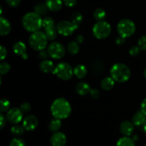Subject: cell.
Instances as JSON below:
<instances>
[{
    "mask_svg": "<svg viewBox=\"0 0 146 146\" xmlns=\"http://www.w3.org/2000/svg\"><path fill=\"white\" fill-rule=\"evenodd\" d=\"M50 110L54 118L62 120L69 117L72 108L68 100L63 97H58L53 101Z\"/></svg>",
    "mask_w": 146,
    "mask_h": 146,
    "instance_id": "6da1fadb",
    "label": "cell"
},
{
    "mask_svg": "<svg viewBox=\"0 0 146 146\" xmlns=\"http://www.w3.org/2000/svg\"><path fill=\"white\" fill-rule=\"evenodd\" d=\"M41 16L38 15L35 11L28 12L24 15L21 20L23 27L29 32H35L39 31L42 27Z\"/></svg>",
    "mask_w": 146,
    "mask_h": 146,
    "instance_id": "7a4b0ae2",
    "label": "cell"
},
{
    "mask_svg": "<svg viewBox=\"0 0 146 146\" xmlns=\"http://www.w3.org/2000/svg\"><path fill=\"white\" fill-rule=\"evenodd\" d=\"M110 76L116 82L124 83L131 78V72L126 64L118 62L111 67L110 70Z\"/></svg>",
    "mask_w": 146,
    "mask_h": 146,
    "instance_id": "3957f363",
    "label": "cell"
},
{
    "mask_svg": "<svg viewBox=\"0 0 146 146\" xmlns=\"http://www.w3.org/2000/svg\"><path fill=\"white\" fill-rule=\"evenodd\" d=\"M48 38L45 33L42 31H37L31 33L29 38V44L34 50L41 52L44 50L47 47Z\"/></svg>",
    "mask_w": 146,
    "mask_h": 146,
    "instance_id": "277c9868",
    "label": "cell"
},
{
    "mask_svg": "<svg viewBox=\"0 0 146 146\" xmlns=\"http://www.w3.org/2000/svg\"><path fill=\"white\" fill-rule=\"evenodd\" d=\"M111 31L112 28L111 24L105 20L97 21L92 28L93 34L98 40H105L108 38Z\"/></svg>",
    "mask_w": 146,
    "mask_h": 146,
    "instance_id": "5b68a950",
    "label": "cell"
},
{
    "mask_svg": "<svg viewBox=\"0 0 146 146\" xmlns=\"http://www.w3.org/2000/svg\"><path fill=\"white\" fill-rule=\"evenodd\" d=\"M53 74L60 80L67 81V80H71L74 75V68L68 63L61 62L56 65Z\"/></svg>",
    "mask_w": 146,
    "mask_h": 146,
    "instance_id": "8992f818",
    "label": "cell"
},
{
    "mask_svg": "<svg viewBox=\"0 0 146 146\" xmlns=\"http://www.w3.org/2000/svg\"><path fill=\"white\" fill-rule=\"evenodd\" d=\"M136 30V26L133 21L129 19H123L117 25V31L119 36L128 38L134 34Z\"/></svg>",
    "mask_w": 146,
    "mask_h": 146,
    "instance_id": "52a82bcc",
    "label": "cell"
},
{
    "mask_svg": "<svg viewBox=\"0 0 146 146\" xmlns=\"http://www.w3.org/2000/svg\"><path fill=\"white\" fill-rule=\"evenodd\" d=\"M42 27L48 41H54L56 40L58 31L55 21L51 17H46L43 18Z\"/></svg>",
    "mask_w": 146,
    "mask_h": 146,
    "instance_id": "ba28073f",
    "label": "cell"
},
{
    "mask_svg": "<svg viewBox=\"0 0 146 146\" xmlns=\"http://www.w3.org/2000/svg\"><path fill=\"white\" fill-rule=\"evenodd\" d=\"M47 52L49 57L54 60H61L66 54L65 47L58 42H52L48 44Z\"/></svg>",
    "mask_w": 146,
    "mask_h": 146,
    "instance_id": "9c48e42d",
    "label": "cell"
},
{
    "mask_svg": "<svg viewBox=\"0 0 146 146\" xmlns=\"http://www.w3.org/2000/svg\"><path fill=\"white\" fill-rule=\"evenodd\" d=\"M58 33L64 37L71 36L74 31L77 29L71 21L68 20H63L59 21L56 25Z\"/></svg>",
    "mask_w": 146,
    "mask_h": 146,
    "instance_id": "30bf717a",
    "label": "cell"
},
{
    "mask_svg": "<svg viewBox=\"0 0 146 146\" xmlns=\"http://www.w3.org/2000/svg\"><path fill=\"white\" fill-rule=\"evenodd\" d=\"M23 112L18 107H12L6 115V118L9 123L13 125H17L23 120Z\"/></svg>",
    "mask_w": 146,
    "mask_h": 146,
    "instance_id": "8fae6325",
    "label": "cell"
},
{
    "mask_svg": "<svg viewBox=\"0 0 146 146\" xmlns=\"http://www.w3.org/2000/svg\"><path fill=\"white\" fill-rule=\"evenodd\" d=\"M38 124V118L34 115H29L23 120L22 125L27 131H33L36 128Z\"/></svg>",
    "mask_w": 146,
    "mask_h": 146,
    "instance_id": "7c38bea8",
    "label": "cell"
},
{
    "mask_svg": "<svg viewBox=\"0 0 146 146\" xmlns=\"http://www.w3.org/2000/svg\"><path fill=\"white\" fill-rule=\"evenodd\" d=\"M50 142L52 146H65L67 142L66 136L61 132L54 133L50 138Z\"/></svg>",
    "mask_w": 146,
    "mask_h": 146,
    "instance_id": "4fadbf2b",
    "label": "cell"
},
{
    "mask_svg": "<svg viewBox=\"0 0 146 146\" xmlns=\"http://www.w3.org/2000/svg\"><path fill=\"white\" fill-rule=\"evenodd\" d=\"M13 52L17 55L21 56L23 60H27L29 57L27 53V46L23 42L18 41L14 44L12 47Z\"/></svg>",
    "mask_w": 146,
    "mask_h": 146,
    "instance_id": "5bb4252c",
    "label": "cell"
},
{
    "mask_svg": "<svg viewBox=\"0 0 146 146\" xmlns=\"http://www.w3.org/2000/svg\"><path fill=\"white\" fill-rule=\"evenodd\" d=\"M134 130V125L129 120H124L120 125V131L124 136L130 137Z\"/></svg>",
    "mask_w": 146,
    "mask_h": 146,
    "instance_id": "9a60e30c",
    "label": "cell"
},
{
    "mask_svg": "<svg viewBox=\"0 0 146 146\" xmlns=\"http://www.w3.org/2000/svg\"><path fill=\"white\" fill-rule=\"evenodd\" d=\"M55 67L56 66L54 65V62L49 60H42L39 64L40 70L45 74L53 73Z\"/></svg>",
    "mask_w": 146,
    "mask_h": 146,
    "instance_id": "2e32d148",
    "label": "cell"
},
{
    "mask_svg": "<svg viewBox=\"0 0 146 146\" xmlns=\"http://www.w3.org/2000/svg\"><path fill=\"white\" fill-rule=\"evenodd\" d=\"M11 30V25L7 19L1 16L0 17V34L1 36H7Z\"/></svg>",
    "mask_w": 146,
    "mask_h": 146,
    "instance_id": "e0dca14e",
    "label": "cell"
},
{
    "mask_svg": "<svg viewBox=\"0 0 146 146\" xmlns=\"http://www.w3.org/2000/svg\"><path fill=\"white\" fill-rule=\"evenodd\" d=\"M91 88L89 84L85 82H80L76 86V92L81 96H84L89 94Z\"/></svg>",
    "mask_w": 146,
    "mask_h": 146,
    "instance_id": "ac0fdd59",
    "label": "cell"
},
{
    "mask_svg": "<svg viewBox=\"0 0 146 146\" xmlns=\"http://www.w3.org/2000/svg\"><path fill=\"white\" fill-rule=\"evenodd\" d=\"M62 0H46V5L51 11H58L63 6Z\"/></svg>",
    "mask_w": 146,
    "mask_h": 146,
    "instance_id": "d6986e66",
    "label": "cell"
},
{
    "mask_svg": "<svg viewBox=\"0 0 146 146\" xmlns=\"http://www.w3.org/2000/svg\"><path fill=\"white\" fill-rule=\"evenodd\" d=\"M146 121V117L145 115L140 110V111L136 112L133 116L132 123L133 124L137 127L140 126H143Z\"/></svg>",
    "mask_w": 146,
    "mask_h": 146,
    "instance_id": "ffe728a7",
    "label": "cell"
},
{
    "mask_svg": "<svg viewBox=\"0 0 146 146\" xmlns=\"http://www.w3.org/2000/svg\"><path fill=\"white\" fill-rule=\"evenodd\" d=\"M88 70L86 67L82 64H79L74 68V74L78 79H84L86 76Z\"/></svg>",
    "mask_w": 146,
    "mask_h": 146,
    "instance_id": "44dd1931",
    "label": "cell"
},
{
    "mask_svg": "<svg viewBox=\"0 0 146 146\" xmlns=\"http://www.w3.org/2000/svg\"><path fill=\"white\" fill-rule=\"evenodd\" d=\"M115 82L113 79L110 76V77H104L101 82V87L105 91H108L111 90V89L113 88L114 85H115Z\"/></svg>",
    "mask_w": 146,
    "mask_h": 146,
    "instance_id": "7402d4cb",
    "label": "cell"
},
{
    "mask_svg": "<svg viewBox=\"0 0 146 146\" xmlns=\"http://www.w3.org/2000/svg\"><path fill=\"white\" fill-rule=\"evenodd\" d=\"M84 20V17L80 11H74L71 17V21L74 24L76 28L78 29L79 26Z\"/></svg>",
    "mask_w": 146,
    "mask_h": 146,
    "instance_id": "603a6c76",
    "label": "cell"
},
{
    "mask_svg": "<svg viewBox=\"0 0 146 146\" xmlns=\"http://www.w3.org/2000/svg\"><path fill=\"white\" fill-rule=\"evenodd\" d=\"M61 126H62L61 120L54 117V119H52L48 124V128L53 133H56L61 129Z\"/></svg>",
    "mask_w": 146,
    "mask_h": 146,
    "instance_id": "cb8c5ba5",
    "label": "cell"
},
{
    "mask_svg": "<svg viewBox=\"0 0 146 146\" xmlns=\"http://www.w3.org/2000/svg\"><path fill=\"white\" fill-rule=\"evenodd\" d=\"M116 146H135L133 139L127 136H123L118 140Z\"/></svg>",
    "mask_w": 146,
    "mask_h": 146,
    "instance_id": "d4e9b609",
    "label": "cell"
},
{
    "mask_svg": "<svg viewBox=\"0 0 146 146\" xmlns=\"http://www.w3.org/2000/svg\"><path fill=\"white\" fill-rule=\"evenodd\" d=\"M80 50V45L76 41H71L67 45V51L70 54L75 55L78 53Z\"/></svg>",
    "mask_w": 146,
    "mask_h": 146,
    "instance_id": "484cf974",
    "label": "cell"
},
{
    "mask_svg": "<svg viewBox=\"0 0 146 146\" xmlns=\"http://www.w3.org/2000/svg\"><path fill=\"white\" fill-rule=\"evenodd\" d=\"M48 9L46 7V4L40 3V4H36L34 7V11L40 16H44L47 14Z\"/></svg>",
    "mask_w": 146,
    "mask_h": 146,
    "instance_id": "4316f807",
    "label": "cell"
},
{
    "mask_svg": "<svg viewBox=\"0 0 146 146\" xmlns=\"http://www.w3.org/2000/svg\"><path fill=\"white\" fill-rule=\"evenodd\" d=\"M25 129L23 127V125H14L11 128V133L13 135L16 137H19L24 134Z\"/></svg>",
    "mask_w": 146,
    "mask_h": 146,
    "instance_id": "83f0119b",
    "label": "cell"
},
{
    "mask_svg": "<svg viewBox=\"0 0 146 146\" xmlns=\"http://www.w3.org/2000/svg\"><path fill=\"white\" fill-rule=\"evenodd\" d=\"M11 109V103L9 100L6 98H2L0 101V112L1 113H7Z\"/></svg>",
    "mask_w": 146,
    "mask_h": 146,
    "instance_id": "f1b7e54d",
    "label": "cell"
},
{
    "mask_svg": "<svg viewBox=\"0 0 146 146\" xmlns=\"http://www.w3.org/2000/svg\"><path fill=\"white\" fill-rule=\"evenodd\" d=\"M94 17L97 21H103L106 17V12L102 8H98L94 11Z\"/></svg>",
    "mask_w": 146,
    "mask_h": 146,
    "instance_id": "f546056e",
    "label": "cell"
},
{
    "mask_svg": "<svg viewBox=\"0 0 146 146\" xmlns=\"http://www.w3.org/2000/svg\"><path fill=\"white\" fill-rule=\"evenodd\" d=\"M10 70H11V65L7 62L1 61V64H0V73L1 75L8 74Z\"/></svg>",
    "mask_w": 146,
    "mask_h": 146,
    "instance_id": "4dcf8cb0",
    "label": "cell"
},
{
    "mask_svg": "<svg viewBox=\"0 0 146 146\" xmlns=\"http://www.w3.org/2000/svg\"><path fill=\"white\" fill-rule=\"evenodd\" d=\"M25 142L19 137H14L10 141L9 146H25Z\"/></svg>",
    "mask_w": 146,
    "mask_h": 146,
    "instance_id": "1f68e13d",
    "label": "cell"
},
{
    "mask_svg": "<svg viewBox=\"0 0 146 146\" xmlns=\"http://www.w3.org/2000/svg\"><path fill=\"white\" fill-rule=\"evenodd\" d=\"M138 46L141 50L145 51L146 50V35H143L140 37L138 42Z\"/></svg>",
    "mask_w": 146,
    "mask_h": 146,
    "instance_id": "d6a6232c",
    "label": "cell"
},
{
    "mask_svg": "<svg viewBox=\"0 0 146 146\" xmlns=\"http://www.w3.org/2000/svg\"><path fill=\"white\" fill-rule=\"evenodd\" d=\"M141 51V49L139 48L138 45H134L131 47L129 50V54L132 57H137V56L139 55Z\"/></svg>",
    "mask_w": 146,
    "mask_h": 146,
    "instance_id": "836d02e7",
    "label": "cell"
},
{
    "mask_svg": "<svg viewBox=\"0 0 146 146\" xmlns=\"http://www.w3.org/2000/svg\"><path fill=\"white\" fill-rule=\"evenodd\" d=\"M20 109H21V111L23 112V113H28L29 112H30L31 110V104L29 102H23L22 104L20 105Z\"/></svg>",
    "mask_w": 146,
    "mask_h": 146,
    "instance_id": "e575fe53",
    "label": "cell"
},
{
    "mask_svg": "<svg viewBox=\"0 0 146 146\" xmlns=\"http://www.w3.org/2000/svg\"><path fill=\"white\" fill-rule=\"evenodd\" d=\"M7 56V50L6 47L3 45L0 46V58L1 61H4V59H6Z\"/></svg>",
    "mask_w": 146,
    "mask_h": 146,
    "instance_id": "d590c367",
    "label": "cell"
},
{
    "mask_svg": "<svg viewBox=\"0 0 146 146\" xmlns=\"http://www.w3.org/2000/svg\"><path fill=\"white\" fill-rule=\"evenodd\" d=\"M5 1L9 7H18L21 3V0H5Z\"/></svg>",
    "mask_w": 146,
    "mask_h": 146,
    "instance_id": "8d00e7d4",
    "label": "cell"
},
{
    "mask_svg": "<svg viewBox=\"0 0 146 146\" xmlns=\"http://www.w3.org/2000/svg\"><path fill=\"white\" fill-rule=\"evenodd\" d=\"M90 96H91L92 98L94 99H97L100 96V92L98 91V90L96 88H91V91L89 92Z\"/></svg>",
    "mask_w": 146,
    "mask_h": 146,
    "instance_id": "74e56055",
    "label": "cell"
},
{
    "mask_svg": "<svg viewBox=\"0 0 146 146\" xmlns=\"http://www.w3.org/2000/svg\"><path fill=\"white\" fill-rule=\"evenodd\" d=\"M63 2L67 7H74L77 3V0H63Z\"/></svg>",
    "mask_w": 146,
    "mask_h": 146,
    "instance_id": "f35d334b",
    "label": "cell"
},
{
    "mask_svg": "<svg viewBox=\"0 0 146 146\" xmlns=\"http://www.w3.org/2000/svg\"><path fill=\"white\" fill-rule=\"evenodd\" d=\"M7 118L5 116L3 115V113H1L0 114V129L4 128V126L6 125V122H7Z\"/></svg>",
    "mask_w": 146,
    "mask_h": 146,
    "instance_id": "ab89813d",
    "label": "cell"
},
{
    "mask_svg": "<svg viewBox=\"0 0 146 146\" xmlns=\"http://www.w3.org/2000/svg\"><path fill=\"white\" fill-rule=\"evenodd\" d=\"M39 52V54H38V56H39V57L41 59H42L43 60H47V58H48V57H49L48 56V52H47V50H42V51L41 52Z\"/></svg>",
    "mask_w": 146,
    "mask_h": 146,
    "instance_id": "60d3db41",
    "label": "cell"
},
{
    "mask_svg": "<svg viewBox=\"0 0 146 146\" xmlns=\"http://www.w3.org/2000/svg\"><path fill=\"white\" fill-rule=\"evenodd\" d=\"M125 38L121 37V36H118V37L115 40V43L118 45H123V44H125Z\"/></svg>",
    "mask_w": 146,
    "mask_h": 146,
    "instance_id": "b9f144b4",
    "label": "cell"
},
{
    "mask_svg": "<svg viewBox=\"0 0 146 146\" xmlns=\"http://www.w3.org/2000/svg\"><path fill=\"white\" fill-rule=\"evenodd\" d=\"M141 111L143 113L146 117V98L144 99L141 104Z\"/></svg>",
    "mask_w": 146,
    "mask_h": 146,
    "instance_id": "7bdbcfd3",
    "label": "cell"
},
{
    "mask_svg": "<svg viewBox=\"0 0 146 146\" xmlns=\"http://www.w3.org/2000/svg\"><path fill=\"white\" fill-rule=\"evenodd\" d=\"M76 41L78 43V44H82L83 42H84V37L83 35H78L76 37Z\"/></svg>",
    "mask_w": 146,
    "mask_h": 146,
    "instance_id": "ee69618b",
    "label": "cell"
},
{
    "mask_svg": "<svg viewBox=\"0 0 146 146\" xmlns=\"http://www.w3.org/2000/svg\"><path fill=\"white\" fill-rule=\"evenodd\" d=\"M143 130H144V133L146 134V121H145V124L143 125Z\"/></svg>",
    "mask_w": 146,
    "mask_h": 146,
    "instance_id": "f6af8a7d",
    "label": "cell"
},
{
    "mask_svg": "<svg viewBox=\"0 0 146 146\" xmlns=\"http://www.w3.org/2000/svg\"><path fill=\"white\" fill-rule=\"evenodd\" d=\"M143 75H144V77L146 79V68L144 70V72H143Z\"/></svg>",
    "mask_w": 146,
    "mask_h": 146,
    "instance_id": "bcb514c9",
    "label": "cell"
}]
</instances>
